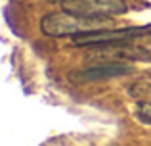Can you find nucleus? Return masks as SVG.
<instances>
[{"mask_svg": "<svg viewBox=\"0 0 151 146\" xmlns=\"http://www.w3.org/2000/svg\"><path fill=\"white\" fill-rule=\"evenodd\" d=\"M101 29H109L105 17H88L69 10L54 12L40 19V31L46 37H78Z\"/></svg>", "mask_w": 151, "mask_h": 146, "instance_id": "1", "label": "nucleus"}, {"mask_svg": "<svg viewBox=\"0 0 151 146\" xmlns=\"http://www.w3.org/2000/svg\"><path fill=\"white\" fill-rule=\"evenodd\" d=\"M90 54L94 58L101 60H151L149 52L142 46L134 44V41H121V42H109V44H94L90 46Z\"/></svg>", "mask_w": 151, "mask_h": 146, "instance_id": "2", "label": "nucleus"}, {"mask_svg": "<svg viewBox=\"0 0 151 146\" xmlns=\"http://www.w3.org/2000/svg\"><path fill=\"white\" fill-rule=\"evenodd\" d=\"M63 8L81 15L105 19L113 17V15H121L128 10L124 0H71V2L63 4Z\"/></svg>", "mask_w": 151, "mask_h": 146, "instance_id": "3", "label": "nucleus"}, {"mask_svg": "<svg viewBox=\"0 0 151 146\" xmlns=\"http://www.w3.org/2000/svg\"><path fill=\"white\" fill-rule=\"evenodd\" d=\"M149 31V27H124V29H101L94 33L78 35L73 38L77 46H94V44H109V42L134 41Z\"/></svg>", "mask_w": 151, "mask_h": 146, "instance_id": "4", "label": "nucleus"}, {"mask_svg": "<svg viewBox=\"0 0 151 146\" xmlns=\"http://www.w3.org/2000/svg\"><path fill=\"white\" fill-rule=\"evenodd\" d=\"M132 71V65L124 64V62H113V60H101L98 64H92L84 69L71 73V79L78 83H90V81H105L111 77H119V75H126Z\"/></svg>", "mask_w": 151, "mask_h": 146, "instance_id": "5", "label": "nucleus"}, {"mask_svg": "<svg viewBox=\"0 0 151 146\" xmlns=\"http://www.w3.org/2000/svg\"><path fill=\"white\" fill-rule=\"evenodd\" d=\"M136 119L138 121H142V123H145V125H151V102L149 100H142V102H138V106H136Z\"/></svg>", "mask_w": 151, "mask_h": 146, "instance_id": "6", "label": "nucleus"}, {"mask_svg": "<svg viewBox=\"0 0 151 146\" xmlns=\"http://www.w3.org/2000/svg\"><path fill=\"white\" fill-rule=\"evenodd\" d=\"M48 2H59L63 6V4H67V2H71V0H48Z\"/></svg>", "mask_w": 151, "mask_h": 146, "instance_id": "7", "label": "nucleus"}]
</instances>
